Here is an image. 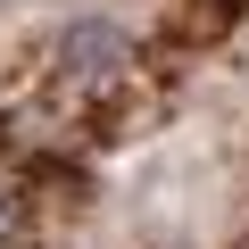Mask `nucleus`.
Returning a JSON list of instances; mask_svg holds the SVG:
<instances>
[{
	"label": "nucleus",
	"mask_w": 249,
	"mask_h": 249,
	"mask_svg": "<svg viewBox=\"0 0 249 249\" xmlns=\"http://www.w3.org/2000/svg\"><path fill=\"white\" fill-rule=\"evenodd\" d=\"M58 67L75 83H116L124 67H133V34H124L116 17H75L58 34Z\"/></svg>",
	"instance_id": "f257e3e1"
},
{
	"label": "nucleus",
	"mask_w": 249,
	"mask_h": 249,
	"mask_svg": "<svg viewBox=\"0 0 249 249\" xmlns=\"http://www.w3.org/2000/svg\"><path fill=\"white\" fill-rule=\"evenodd\" d=\"M17 232V199H9V183H0V241Z\"/></svg>",
	"instance_id": "f03ea898"
},
{
	"label": "nucleus",
	"mask_w": 249,
	"mask_h": 249,
	"mask_svg": "<svg viewBox=\"0 0 249 249\" xmlns=\"http://www.w3.org/2000/svg\"><path fill=\"white\" fill-rule=\"evenodd\" d=\"M0 9H9V0H0Z\"/></svg>",
	"instance_id": "7ed1b4c3"
}]
</instances>
